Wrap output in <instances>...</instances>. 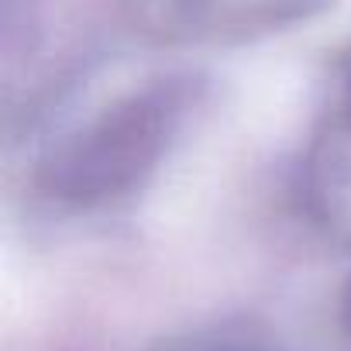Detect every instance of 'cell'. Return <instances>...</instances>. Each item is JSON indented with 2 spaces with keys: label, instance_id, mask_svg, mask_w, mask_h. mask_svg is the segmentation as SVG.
I'll return each instance as SVG.
<instances>
[{
  "label": "cell",
  "instance_id": "1",
  "mask_svg": "<svg viewBox=\"0 0 351 351\" xmlns=\"http://www.w3.org/2000/svg\"><path fill=\"white\" fill-rule=\"evenodd\" d=\"M186 100L190 86L169 83L107 110L45 165L49 193L69 204H100L131 190L165 152Z\"/></svg>",
  "mask_w": 351,
  "mask_h": 351
},
{
  "label": "cell",
  "instance_id": "2",
  "mask_svg": "<svg viewBox=\"0 0 351 351\" xmlns=\"http://www.w3.org/2000/svg\"><path fill=\"white\" fill-rule=\"evenodd\" d=\"M344 310H348V320H351V289H348V303H344Z\"/></svg>",
  "mask_w": 351,
  "mask_h": 351
}]
</instances>
